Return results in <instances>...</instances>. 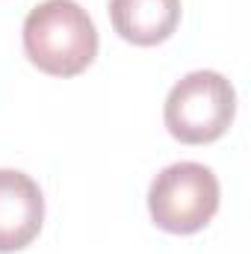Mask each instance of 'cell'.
Masks as SVG:
<instances>
[{"label":"cell","mask_w":251,"mask_h":254,"mask_svg":"<svg viewBox=\"0 0 251 254\" xmlns=\"http://www.w3.org/2000/svg\"><path fill=\"white\" fill-rule=\"evenodd\" d=\"M219 178L201 163H172L166 166L148 190V213L160 231L169 234H198L210 225L219 210Z\"/></svg>","instance_id":"3"},{"label":"cell","mask_w":251,"mask_h":254,"mask_svg":"<svg viewBox=\"0 0 251 254\" xmlns=\"http://www.w3.org/2000/svg\"><path fill=\"white\" fill-rule=\"evenodd\" d=\"M237 116V89L219 71L181 77L163 107L169 133L184 145H210L228 133Z\"/></svg>","instance_id":"2"},{"label":"cell","mask_w":251,"mask_h":254,"mask_svg":"<svg viewBox=\"0 0 251 254\" xmlns=\"http://www.w3.org/2000/svg\"><path fill=\"white\" fill-rule=\"evenodd\" d=\"M24 51L51 77H77L98 57V30L77 0H42L24 18Z\"/></svg>","instance_id":"1"},{"label":"cell","mask_w":251,"mask_h":254,"mask_svg":"<svg viewBox=\"0 0 251 254\" xmlns=\"http://www.w3.org/2000/svg\"><path fill=\"white\" fill-rule=\"evenodd\" d=\"M110 21L125 42L154 48L178 30L181 0H110Z\"/></svg>","instance_id":"5"},{"label":"cell","mask_w":251,"mask_h":254,"mask_svg":"<svg viewBox=\"0 0 251 254\" xmlns=\"http://www.w3.org/2000/svg\"><path fill=\"white\" fill-rule=\"evenodd\" d=\"M45 222V195L39 184L18 172L0 169V254L27 249Z\"/></svg>","instance_id":"4"}]
</instances>
